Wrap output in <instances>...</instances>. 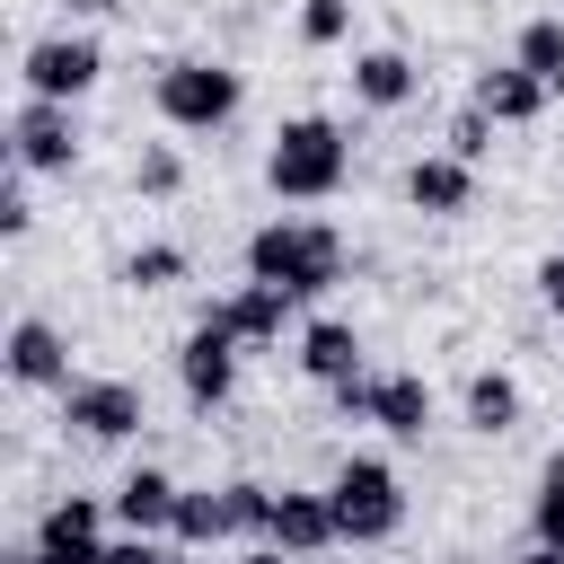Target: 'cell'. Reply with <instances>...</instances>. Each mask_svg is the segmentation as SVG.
Returning <instances> with one entry per match:
<instances>
[{
    "mask_svg": "<svg viewBox=\"0 0 564 564\" xmlns=\"http://www.w3.org/2000/svg\"><path fill=\"white\" fill-rule=\"evenodd\" d=\"M344 167H352V141H344L335 115H291L273 132V150H264V185L282 203H326L344 185Z\"/></svg>",
    "mask_w": 564,
    "mask_h": 564,
    "instance_id": "obj_1",
    "label": "cell"
},
{
    "mask_svg": "<svg viewBox=\"0 0 564 564\" xmlns=\"http://www.w3.org/2000/svg\"><path fill=\"white\" fill-rule=\"evenodd\" d=\"M247 273L291 291V300H317L326 282H344V238L326 220H264L247 238Z\"/></svg>",
    "mask_w": 564,
    "mask_h": 564,
    "instance_id": "obj_2",
    "label": "cell"
},
{
    "mask_svg": "<svg viewBox=\"0 0 564 564\" xmlns=\"http://www.w3.org/2000/svg\"><path fill=\"white\" fill-rule=\"evenodd\" d=\"M326 502H335L344 546H379V538H397V520H405V485H397L388 458H344L335 485H326Z\"/></svg>",
    "mask_w": 564,
    "mask_h": 564,
    "instance_id": "obj_3",
    "label": "cell"
},
{
    "mask_svg": "<svg viewBox=\"0 0 564 564\" xmlns=\"http://www.w3.org/2000/svg\"><path fill=\"white\" fill-rule=\"evenodd\" d=\"M238 97H247V88H238L229 62H194V53H185V62L159 70V115H167L176 132H220V123L238 115Z\"/></svg>",
    "mask_w": 564,
    "mask_h": 564,
    "instance_id": "obj_4",
    "label": "cell"
},
{
    "mask_svg": "<svg viewBox=\"0 0 564 564\" xmlns=\"http://www.w3.org/2000/svg\"><path fill=\"white\" fill-rule=\"evenodd\" d=\"M97 70H106V53H97V35H44V44H26V62H18V79H26V97H88L97 88Z\"/></svg>",
    "mask_w": 564,
    "mask_h": 564,
    "instance_id": "obj_5",
    "label": "cell"
},
{
    "mask_svg": "<svg viewBox=\"0 0 564 564\" xmlns=\"http://www.w3.org/2000/svg\"><path fill=\"white\" fill-rule=\"evenodd\" d=\"M238 335L220 326V317H203L194 335H185V352H176V379H185V397L212 414V405H229V388H238Z\"/></svg>",
    "mask_w": 564,
    "mask_h": 564,
    "instance_id": "obj_6",
    "label": "cell"
},
{
    "mask_svg": "<svg viewBox=\"0 0 564 564\" xmlns=\"http://www.w3.org/2000/svg\"><path fill=\"white\" fill-rule=\"evenodd\" d=\"M62 423L79 441H123V432H141V388L132 379H70L62 388Z\"/></svg>",
    "mask_w": 564,
    "mask_h": 564,
    "instance_id": "obj_7",
    "label": "cell"
},
{
    "mask_svg": "<svg viewBox=\"0 0 564 564\" xmlns=\"http://www.w3.org/2000/svg\"><path fill=\"white\" fill-rule=\"evenodd\" d=\"M9 141H18V167H70L79 159V123H70L62 97H26L18 123H9Z\"/></svg>",
    "mask_w": 564,
    "mask_h": 564,
    "instance_id": "obj_8",
    "label": "cell"
},
{
    "mask_svg": "<svg viewBox=\"0 0 564 564\" xmlns=\"http://www.w3.org/2000/svg\"><path fill=\"white\" fill-rule=\"evenodd\" d=\"M405 203H414V212H432V220H449V212H467V203H476V167H467V159H449V150H441V159H414V167H405Z\"/></svg>",
    "mask_w": 564,
    "mask_h": 564,
    "instance_id": "obj_9",
    "label": "cell"
},
{
    "mask_svg": "<svg viewBox=\"0 0 564 564\" xmlns=\"http://www.w3.org/2000/svg\"><path fill=\"white\" fill-rule=\"evenodd\" d=\"M291 308H300V300H291V291H273V282H247V291H229V300H212V308H203V317H220V326H229V335H238V344H273V335H282V317H291Z\"/></svg>",
    "mask_w": 564,
    "mask_h": 564,
    "instance_id": "obj_10",
    "label": "cell"
},
{
    "mask_svg": "<svg viewBox=\"0 0 564 564\" xmlns=\"http://www.w3.org/2000/svg\"><path fill=\"white\" fill-rule=\"evenodd\" d=\"M9 379L18 388H70V352H62V335L44 317H18L9 326Z\"/></svg>",
    "mask_w": 564,
    "mask_h": 564,
    "instance_id": "obj_11",
    "label": "cell"
},
{
    "mask_svg": "<svg viewBox=\"0 0 564 564\" xmlns=\"http://www.w3.org/2000/svg\"><path fill=\"white\" fill-rule=\"evenodd\" d=\"M176 494H185V485H176L167 467H132V476L115 485V520L141 529V538H159V529L176 520Z\"/></svg>",
    "mask_w": 564,
    "mask_h": 564,
    "instance_id": "obj_12",
    "label": "cell"
},
{
    "mask_svg": "<svg viewBox=\"0 0 564 564\" xmlns=\"http://www.w3.org/2000/svg\"><path fill=\"white\" fill-rule=\"evenodd\" d=\"M344 529H335V502L326 494H273V546L291 555H326Z\"/></svg>",
    "mask_w": 564,
    "mask_h": 564,
    "instance_id": "obj_13",
    "label": "cell"
},
{
    "mask_svg": "<svg viewBox=\"0 0 564 564\" xmlns=\"http://www.w3.org/2000/svg\"><path fill=\"white\" fill-rule=\"evenodd\" d=\"M300 370H308L317 388H344V379H361V335H352L344 317H317V326L300 335Z\"/></svg>",
    "mask_w": 564,
    "mask_h": 564,
    "instance_id": "obj_14",
    "label": "cell"
},
{
    "mask_svg": "<svg viewBox=\"0 0 564 564\" xmlns=\"http://www.w3.org/2000/svg\"><path fill=\"white\" fill-rule=\"evenodd\" d=\"M370 423H379V432H397V441H423V423H432V388H423L414 370L370 379Z\"/></svg>",
    "mask_w": 564,
    "mask_h": 564,
    "instance_id": "obj_15",
    "label": "cell"
},
{
    "mask_svg": "<svg viewBox=\"0 0 564 564\" xmlns=\"http://www.w3.org/2000/svg\"><path fill=\"white\" fill-rule=\"evenodd\" d=\"M546 97H555V88H546V79H529L520 62H502V70H485V79H476V106H485L494 123H529Z\"/></svg>",
    "mask_w": 564,
    "mask_h": 564,
    "instance_id": "obj_16",
    "label": "cell"
},
{
    "mask_svg": "<svg viewBox=\"0 0 564 564\" xmlns=\"http://www.w3.org/2000/svg\"><path fill=\"white\" fill-rule=\"evenodd\" d=\"M352 97H361V106H379V115H388V106H405V97H414V62H405V53H388V44H379V53H361V62H352Z\"/></svg>",
    "mask_w": 564,
    "mask_h": 564,
    "instance_id": "obj_17",
    "label": "cell"
},
{
    "mask_svg": "<svg viewBox=\"0 0 564 564\" xmlns=\"http://www.w3.org/2000/svg\"><path fill=\"white\" fill-rule=\"evenodd\" d=\"M167 538H176V546H212V538H229V485H220V494H212V485H185Z\"/></svg>",
    "mask_w": 564,
    "mask_h": 564,
    "instance_id": "obj_18",
    "label": "cell"
},
{
    "mask_svg": "<svg viewBox=\"0 0 564 564\" xmlns=\"http://www.w3.org/2000/svg\"><path fill=\"white\" fill-rule=\"evenodd\" d=\"M467 423L476 432H511L520 423V379L511 370H476L467 379Z\"/></svg>",
    "mask_w": 564,
    "mask_h": 564,
    "instance_id": "obj_19",
    "label": "cell"
},
{
    "mask_svg": "<svg viewBox=\"0 0 564 564\" xmlns=\"http://www.w3.org/2000/svg\"><path fill=\"white\" fill-rule=\"evenodd\" d=\"M106 529V502L97 494H62L53 511H44V529H35V546H88Z\"/></svg>",
    "mask_w": 564,
    "mask_h": 564,
    "instance_id": "obj_20",
    "label": "cell"
},
{
    "mask_svg": "<svg viewBox=\"0 0 564 564\" xmlns=\"http://www.w3.org/2000/svg\"><path fill=\"white\" fill-rule=\"evenodd\" d=\"M529 79H546V88H564V18H529L520 26V53H511Z\"/></svg>",
    "mask_w": 564,
    "mask_h": 564,
    "instance_id": "obj_21",
    "label": "cell"
},
{
    "mask_svg": "<svg viewBox=\"0 0 564 564\" xmlns=\"http://www.w3.org/2000/svg\"><path fill=\"white\" fill-rule=\"evenodd\" d=\"M529 520H538V546L564 555V449L538 467V502H529Z\"/></svg>",
    "mask_w": 564,
    "mask_h": 564,
    "instance_id": "obj_22",
    "label": "cell"
},
{
    "mask_svg": "<svg viewBox=\"0 0 564 564\" xmlns=\"http://www.w3.org/2000/svg\"><path fill=\"white\" fill-rule=\"evenodd\" d=\"M123 282H132V291H167V282H185V247H132V256H123Z\"/></svg>",
    "mask_w": 564,
    "mask_h": 564,
    "instance_id": "obj_23",
    "label": "cell"
},
{
    "mask_svg": "<svg viewBox=\"0 0 564 564\" xmlns=\"http://www.w3.org/2000/svg\"><path fill=\"white\" fill-rule=\"evenodd\" d=\"M229 529H238V538H273V485L238 476V485H229Z\"/></svg>",
    "mask_w": 564,
    "mask_h": 564,
    "instance_id": "obj_24",
    "label": "cell"
},
{
    "mask_svg": "<svg viewBox=\"0 0 564 564\" xmlns=\"http://www.w3.org/2000/svg\"><path fill=\"white\" fill-rule=\"evenodd\" d=\"M132 185H141V194H176V185H185V159H176L167 141H150V150L132 159Z\"/></svg>",
    "mask_w": 564,
    "mask_h": 564,
    "instance_id": "obj_25",
    "label": "cell"
},
{
    "mask_svg": "<svg viewBox=\"0 0 564 564\" xmlns=\"http://www.w3.org/2000/svg\"><path fill=\"white\" fill-rule=\"evenodd\" d=\"M485 150H494V115H485V106H467V115L449 123V159H467V167H476Z\"/></svg>",
    "mask_w": 564,
    "mask_h": 564,
    "instance_id": "obj_26",
    "label": "cell"
},
{
    "mask_svg": "<svg viewBox=\"0 0 564 564\" xmlns=\"http://www.w3.org/2000/svg\"><path fill=\"white\" fill-rule=\"evenodd\" d=\"M344 26H352L344 0H300V35H308V44H344Z\"/></svg>",
    "mask_w": 564,
    "mask_h": 564,
    "instance_id": "obj_27",
    "label": "cell"
},
{
    "mask_svg": "<svg viewBox=\"0 0 564 564\" xmlns=\"http://www.w3.org/2000/svg\"><path fill=\"white\" fill-rule=\"evenodd\" d=\"M26 220H35V203H26V185L9 176V185H0V229H9V238H26Z\"/></svg>",
    "mask_w": 564,
    "mask_h": 564,
    "instance_id": "obj_28",
    "label": "cell"
},
{
    "mask_svg": "<svg viewBox=\"0 0 564 564\" xmlns=\"http://www.w3.org/2000/svg\"><path fill=\"white\" fill-rule=\"evenodd\" d=\"M159 555H167V546H159V538H141V529H132V538H115V546H106V564H159Z\"/></svg>",
    "mask_w": 564,
    "mask_h": 564,
    "instance_id": "obj_29",
    "label": "cell"
},
{
    "mask_svg": "<svg viewBox=\"0 0 564 564\" xmlns=\"http://www.w3.org/2000/svg\"><path fill=\"white\" fill-rule=\"evenodd\" d=\"M538 300H546V308H555V317H564V247H555V256H546V264H538Z\"/></svg>",
    "mask_w": 564,
    "mask_h": 564,
    "instance_id": "obj_30",
    "label": "cell"
},
{
    "mask_svg": "<svg viewBox=\"0 0 564 564\" xmlns=\"http://www.w3.org/2000/svg\"><path fill=\"white\" fill-rule=\"evenodd\" d=\"M238 564H291V546H273V538H264V546H247Z\"/></svg>",
    "mask_w": 564,
    "mask_h": 564,
    "instance_id": "obj_31",
    "label": "cell"
},
{
    "mask_svg": "<svg viewBox=\"0 0 564 564\" xmlns=\"http://www.w3.org/2000/svg\"><path fill=\"white\" fill-rule=\"evenodd\" d=\"M520 564H564V555H555V546H538V555H520Z\"/></svg>",
    "mask_w": 564,
    "mask_h": 564,
    "instance_id": "obj_32",
    "label": "cell"
},
{
    "mask_svg": "<svg viewBox=\"0 0 564 564\" xmlns=\"http://www.w3.org/2000/svg\"><path fill=\"white\" fill-rule=\"evenodd\" d=\"M159 564H194V555H185V546H167V555H159Z\"/></svg>",
    "mask_w": 564,
    "mask_h": 564,
    "instance_id": "obj_33",
    "label": "cell"
},
{
    "mask_svg": "<svg viewBox=\"0 0 564 564\" xmlns=\"http://www.w3.org/2000/svg\"><path fill=\"white\" fill-rule=\"evenodd\" d=\"M70 9H115V0H70Z\"/></svg>",
    "mask_w": 564,
    "mask_h": 564,
    "instance_id": "obj_34",
    "label": "cell"
}]
</instances>
